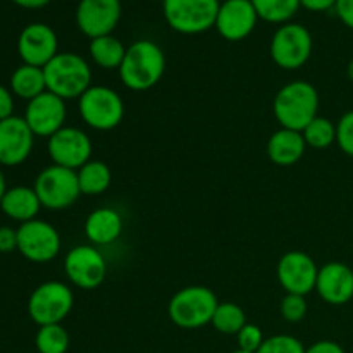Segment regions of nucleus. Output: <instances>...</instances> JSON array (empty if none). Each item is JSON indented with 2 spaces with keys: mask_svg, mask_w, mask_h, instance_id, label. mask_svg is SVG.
<instances>
[{
  "mask_svg": "<svg viewBox=\"0 0 353 353\" xmlns=\"http://www.w3.org/2000/svg\"><path fill=\"white\" fill-rule=\"evenodd\" d=\"M165 71V55L155 41L138 40L126 48L119 68L124 85L134 92L150 90L161 81Z\"/></svg>",
  "mask_w": 353,
  "mask_h": 353,
  "instance_id": "obj_1",
  "label": "nucleus"
},
{
  "mask_svg": "<svg viewBox=\"0 0 353 353\" xmlns=\"http://www.w3.org/2000/svg\"><path fill=\"white\" fill-rule=\"evenodd\" d=\"M272 109L283 128L303 131L307 124L317 117L319 93L309 81H292L279 90Z\"/></svg>",
  "mask_w": 353,
  "mask_h": 353,
  "instance_id": "obj_2",
  "label": "nucleus"
},
{
  "mask_svg": "<svg viewBox=\"0 0 353 353\" xmlns=\"http://www.w3.org/2000/svg\"><path fill=\"white\" fill-rule=\"evenodd\" d=\"M47 92L62 100L81 99L92 83V69L81 55L74 52H59L43 68Z\"/></svg>",
  "mask_w": 353,
  "mask_h": 353,
  "instance_id": "obj_3",
  "label": "nucleus"
},
{
  "mask_svg": "<svg viewBox=\"0 0 353 353\" xmlns=\"http://www.w3.org/2000/svg\"><path fill=\"white\" fill-rule=\"evenodd\" d=\"M217 296L205 286H186L169 302V317L183 330H199L212 323Z\"/></svg>",
  "mask_w": 353,
  "mask_h": 353,
  "instance_id": "obj_4",
  "label": "nucleus"
},
{
  "mask_svg": "<svg viewBox=\"0 0 353 353\" xmlns=\"http://www.w3.org/2000/svg\"><path fill=\"white\" fill-rule=\"evenodd\" d=\"M219 0H164L162 12L174 31L199 34L216 26Z\"/></svg>",
  "mask_w": 353,
  "mask_h": 353,
  "instance_id": "obj_5",
  "label": "nucleus"
},
{
  "mask_svg": "<svg viewBox=\"0 0 353 353\" xmlns=\"http://www.w3.org/2000/svg\"><path fill=\"white\" fill-rule=\"evenodd\" d=\"M74 295L61 281H47L33 290L28 300V314L38 326L61 324L71 314Z\"/></svg>",
  "mask_w": 353,
  "mask_h": 353,
  "instance_id": "obj_6",
  "label": "nucleus"
},
{
  "mask_svg": "<svg viewBox=\"0 0 353 353\" xmlns=\"http://www.w3.org/2000/svg\"><path fill=\"white\" fill-rule=\"evenodd\" d=\"M33 188L40 199L41 207L50 210L68 209L81 195L78 171L55 164L50 168H45L37 176Z\"/></svg>",
  "mask_w": 353,
  "mask_h": 353,
  "instance_id": "obj_7",
  "label": "nucleus"
},
{
  "mask_svg": "<svg viewBox=\"0 0 353 353\" xmlns=\"http://www.w3.org/2000/svg\"><path fill=\"white\" fill-rule=\"evenodd\" d=\"M79 114L93 130L109 131L123 121L124 102L112 88L90 86L79 99Z\"/></svg>",
  "mask_w": 353,
  "mask_h": 353,
  "instance_id": "obj_8",
  "label": "nucleus"
},
{
  "mask_svg": "<svg viewBox=\"0 0 353 353\" xmlns=\"http://www.w3.org/2000/svg\"><path fill=\"white\" fill-rule=\"evenodd\" d=\"M312 34L299 23H286L276 30L271 40V57L281 69L295 71L312 54Z\"/></svg>",
  "mask_w": 353,
  "mask_h": 353,
  "instance_id": "obj_9",
  "label": "nucleus"
},
{
  "mask_svg": "<svg viewBox=\"0 0 353 353\" xmlns=\"http://www.w3.org/2000/svg\"><path fill=\"white\" fill-rule=\"evenodd\" d=\"M61 234L52 224L33 219L17 228V250L34 264H47L61 252Z\"/></svg>",
  "mask_w": 353,
  "mask_h": 353,
  "instance_id": "obj_10",
  "label": "nucleus"
},
{
  "mask_svg": "<svg viewBox=\"0 0 353 353\" xmlns=\"http://www.w3.org/2000/svg\"><path fill=\"white\" fill-rule=\"evenodd\" d=\"M123 16L121 0H79L76 24L90 40L112 34Z\"/></svg>",
  "mask_w": 353,
  "mask_h": 353,
  "instance_id": "obj_11",
  "label": "nucleus"
},
{
  "mask_svg": "<svg viewBox=\"0 0 353 353\" xmlns=\"http://www.w3.org/2000/svg\"><path fill=\"white\" fill-rule=\"evenodd\" d=\"M69 281L81 290H95L105 281L107 262L95 247L79 245L69 250L64 261Z\"/></svg>",
  "mask_w": 353,
  "mask_h": 353,
  "instance_id": "obj_12",
  "label": "nucleus"
},
{
  "mask_svg": "<svg viewBox=\"0 0 353 353\" xmlns=\"http://www.w3.org/2000/svg\"><path fill=\"white\" fill-rule=\"evenodd\" d=\"M47 150L55 165L78 171L92 155V140L85 131L78 128H62L57 133L48 138Z\"/></svg>",
  "mask_w": 353,
  "mask_h": 353,
  "instance_id": "obj_13",
  "label": "nucleus"
},
{
  "mask_svg": "<svg viewBox=\"0 0 353 353\" xmlns=\"http://www.w3.org/2000/svg\"><path fill=\"white\" fill-rule=\"evenodd\" d=\"M17 54L23 64L45 68L59 54L57 33L45 23H31L17 38Z\"/></svg>",
  "mask_w": 353,
  "mask_h": 353,
  "instance_id": "obj_14",
  "label": "nucleus"
},
{
  "mask_svg": "<svg viewBox=\"0 0 353 353\" xmlns=\"http://www.w3.org/2000/svg\"><path fill=\"white\" fill-rule=\"evenodd\" d=\"M317 274L319 268L316 265V261L303 252H288L278 262L279 285L286 293L305 296L316 290Z\"/></svg>",
  "mask_w": 353,
  "mask_h": 353,
  "instance_id": "obj_15",
  "label": "nucleus"
},
{
  "mask_svg": "<svg viewBox=\"0 0 353 353\" xmlns=\"http://www.w3.org/2000/svg\"><path fill=\"white\" fill-rule=\"evenodd\" d=\"M34 134L24 117L10 116L0 121V165L16 168L31 155Z\"/></svg>",
  "mask_w": 353,
  "mask_h": 353,
  "instance_id": "obj_16",
  "label": "nucleus"
},
{
  "mask_svg": "<svg viewBox=\"0 0 353 353\" xmlns=\"http://www.w3.org/2000/svg\"><path fill=\"white\" fill-rule=\"evenodd\" d=\"M65 116H68L65 100L54 95V93L45 92L28 102L24 121L33 131L34 137L50 138L52 134L64 128Z\"/></svg>",
  "mask_w": 353,
  "mask_h": 353,
  "instance_id": "obj_17",
  "label": "nucleus"
},
{
  "mask_svg": "<svg viewBox=\"0 0 353 353\" xmlns=\"http://www.w3.org/2000/svg\"><path fill=\"white\" fill-rule=\"evenodd\" d=\"M259 21L252 0H224L219 7L216 30L228 41H240L250 37Z\"/></svg>",
  "mask_w": 353,
  "mask_h": 353,
  "instance_id": "obj_18",
  "label": "nucleus"
},
{
  "mask_svg": "<svg viewBox=\"0 0 353 353\" xmlns=\"http://www.w3.org/2000/svg\"><path fill=\"white\" fill-rule=\"evenodd\" d=\"M316 290L330 305H345L353 299V271L347 264L330 262L319 269Z\"/></svg>",
  "mask_w": 353,
  "mask_h": 353,
  "instance_id": "obj_19",
  "label": "nucleus"
},
{
  "mask_svg": "<svg viewBox=\"0 0 353 353\" xmlns=\"http://www.w3.org/2000/svg\"><path fill=\"white\" fill-rule=\"evenodd\" d=\"M307 143L302 131H293L281 128L271 134L268 141V155L276 165L288 168L296 164L305 154Z\"/></svg>",
  "mask_w": 353,
  "mask_h": 353,
  "instance_id": "obj_20",
  "label": "nucleus"
},
{
  "mask_svg": "<svg viewBox=\"0 0 353 353\" xmlns=\"http://www.w3.org/2000/svg\"><path fill=\"white\" fill-rule=\"evenodd\" d=\"M40 209V199H38L34 188H30V186H12V188H7L6 195H3L2 202H0V210L9 219L16 221L19 224L37 219Z\"/></svg>",
  "mask_w": 353,
  "mask_h": 353,
  "instance_id": "obj_21",
  "label": "nucleus"
},
{
  "mask_svg": "<svg viewBox=\"0 0 353 353\" xmlns=\"http://www.w3.org/2000/svg\"><path fill=\"white\" fill-rule=\"evenodd\" d=\"M123 226V217L116 209L102 207L86 217L85 233L93 245H109L121 236Z\"/></svg>",
  "mask_w": 353,
  "mask_h": 353,
  "instance_id": "obj_22",
  "label": "nucleus"
},
{
  "mask_svg": "<svg viewBox=\"0 0 353 353\" xmlns=\"http://www.w3.org/2000/svg\"><path fill=\"white\" fill-rule=\"evenodd\" d=\"M10 92L12 95L28 100V102L47 92L43 68L23 64L14 69V72L10 74Z\"/></svg>",
  "mask_w": 353,
  "mask_h": 353,
  "instance_id": "obj_23",
  "label": "nucleus"
},
{
  "mask_svg": "<svg viewBox=\"0 0 353 353\" xmlns=\"http://www.w3.org/2000/svg\"><path fill=\"white\" fill-rule=\"evenodd\" d=\"M90 57L102 69H119L126 55V47L112 34L93 38L90 41Z\"/></svg>",
  "mask_w": 353,
  "mask_h": 353,
  "instance_id": "obj_24",
  "label": "nucleus"
},
{
  "mask_svg": "<svg viewBox=\"0 0 353 353\" xmlns=\"http://www.w3.org/2000/svg\"><path fill=\"white\" fill-rule=\"evenodd\" d=\"M112 181L109 165L102 161H90L78 169V183L83 195H102Z\"/></svg>",
  "mask_w": 353,
  "mask_h": 353,
  "instance_id": "obj_25",
  "label": "nucleus"
},
{
  "mask_svg": "<svg viewBox=\"0 0 353 353\" xmlns=\"http://www.w3.org/2000/svg\"><path fill=\"white\" fill-rule=\"evenodd\" d=\"M259 19L265 23L286 24L299 12L300 0H252Z\"/></svg>",
  "mask_w": 353,
  "mask_h": 353,
  "instance_id": "obj_26",
  "label": "nucleus"
},
{
  "mask_svg": "<svg viewBox=\"0 0 353 353\" xmlns=\"http://www.w3.org/2000/svg\"><path fill=\"white\" fill-rule=\"evenodd\" d=\"M210 324L223 334H238L247 324V316H245V310L236 303L221 302Z\"/></svg>",
  "mask_w": 353,
  "mask_h": 353,
  "instance_id": "obj_27",
  "label": "nucleus"
},
{
  "mask_svg": "<svg viewBox=\"0 0 353 353\" xmlns=\"http://www.w3.org/2000/svg\"><path fill=\"white\" fill-rule=\"evenodd\" d=\"M69 334L61 324H50V326H40L34 345L40 353H65L69 350Z\"/></svg>",
  "mask_w": 353,
  "mask_h": 353,
  "instance_id": "obj_28",
  "label": "nucleus"
},
{
  "mask_svg": "<svg viewBox=\"0 0 353 353\" xmlns=\"http://www.w3.org/2000/svg\"><path fill=\"white\" fill-rule=\"evenodd\" d=\"M302 134L309 147L323 150V148L331 147L336 141V126L326 117L317 116L316 119L307 124Z\"/></svg>",
  "mask_w": 353,
  "mask_h": 353,
  "instance_id": "obj_29",
  "label": "nucleus"
},
{
  "mask_svg": "<svg viewBox=\"0 0 353 353\" xmlns=\"http://www.w3.org/2000/svg\"><path fill=\"white\" fill-rule=\"evenodd\" d=\"M302 341L290 334H276L268 338L257 353H305Z\"/></svg>",
  "mask_w": 353,
  "mask_h": 353,
  "instance_id": "obj_30",
  "label": "nucleus"
},
{
  "mask_svg": "<svg viewBox=\"0 0 353 353\" xmlns=\"http://www.w3.org/2000/svg\"><path fill=\"white\" fill-rule=\"evenodd\" d=\"M281 316L288 323H300L307 316L305 296L286 293V296L281 302Z\"/></svg>",
  "mask_w": 353,
  "mask_h": 353,
  "instance_id": "obj_31",
  "label": "nucleus"
},
{
  "mask_svg": "<svg viewBox=\"0 0 353 353\" xmlns=\"http://www.w3.org/2000/svg\"><path fill=\"white\" fill-rule=\"evenodd\" d=\"M236 338H238V347H240V350L247 353H257L259 348H261L262 343L265 341L261 327L248 323L245 324L243 330L236 334Z\"/></svg>",
  "mask_w": 353,
  "mask_h": 353,
  "instance_id": "obj_32",
  "label": "nucleus"
},
{
  "mask_svg": "<svg viewBox=\"0 0 353 353\" xmlns=\"http://www.w3.org/2000/svg\"><path fill=\"white\" fill-rule=\"evenodd\" d=\"M336 143L347 155L353 157V110L341 116L336 124Z\"/></svg>",
  "mask_w": 353,
  "mask_h": 353,
  "instance_id": "obj_33",
  "label": "nucleus"
},
{
  "mask_svg": "<svg viewBox=\"0 0 353 353\" xmlns=\"http://www.w3.org/2000/svg\"><path fill=\"white\" fill-rule=\"evenodd\" d=\"M14 250H17V230L0 226V254H10Z\"/></svg>",
  "mask_w": 353,
  "mask_h": 353,
  "instance_id": "obj_34",
  "label": "nucleus"
},
{
  "mask_svg": "<svg viewBox=\"0 0 353 353\" xmlns=\"http://www.w3.org/2000/svg\"><path fill=\"white\" fill-rule=\"evenodd\" d=\"M14 116V95L9 88L0 85V121Z\"/></svg>",
  "mask_w": 353,
  "mask_h": 353,
  "instance_id": "obj_35",
  "label": "nucleus"
},
{
  "mask_svg": "<svg viewBox=\"0 0 353 353\" xmlns=\"http://www.w3.org/2000/svg\"><path fill=\"white\" fill-rule=\"evenodd\" d=\"M334 10H336L341 23L353 30V0H336Z\"/></svg>",
  "mask_w": 353,
  "mask_h": 353,
  "instance_id": "obj_36",
  "label": "nucleus"
},
{
  "mask_svg": "<svg viewBox=\"0 0 353 353\" xmlns=\"http://www.w3.org/2000/svg\"><path fill=\"white\" fill-rule=\"evenodd\" d=\"M305 353H345V350L341 345L336 343V341L323 340L310 345V347L305 350Z\"/></svg>",
  "mask_w": 353,
  "mask_h": 353,
  "instance_id": "obj_37",
  "label": "nucleus"
},
{
  "mask_svg": "<svg viewBox=\"0 0 353 353\" xmlns=\"http://www.w3.org/2000/svg\"><path fill=\"white\" fill-rule=\"evenodd\" d=\"M300 6L312 12H324V10L334 9L336 0H300Z\"/></svg>",
  "mask_w": 353,
  "mask_h": 353,
  "instance_id": "obj_38",
  "label": "nucleus"
},
{
  "mask_svg": "<svg viewBox=\"0 0 353 353\" xmlns=\"http://www.w3.org/2000/svg\"><path fill=\"white\" fill-rule=\"evenodd\" d=\"M12 2L23 9H43L50 3V0H12Z\"/></svg>",
  "mask_w": 353,
  "mask_h": 353,
  "instance_id": "obj_39",
  "label": "nucleus"
},
{
  "mask_svg": "<svg viewBox=\"0 0 353 353\" xmlns=\"http://www.w3.org/2000/svg\"><path fill=\"white\" fill-rule=\"evenodd\" d=\"M7 192V183H6V176H3V171H2V165H0V202H2L3 195H6Z\"/></svg>",
  "mask_w": 353,
  "mask_h": 353,
  "instance_id": "obj_40",
  "label": "nucleus"
},
{
  "mask_svg": "<svg viewBox=\"0 0 353 353\" xmlns=\"http://www.w3.org/2000/svg\"><path fill=\"white\" fill-rule=\"evenodd\" d=\"M347 76H348V79H350V81L353 83V59L350 62H348V68H347Z\"/></svg>",
  "mask_w": 353,
  "mask_h": 353,
  "instance_id": "obj_41",
  "label": "nucleus"
},
{
  "mask_svg": "<svg viewBox=\"0 0 353 353\" xmlns=\"http://www.w3.org/2000/svg\"><path fill=\"white\" fill-rule=\"evenodd\" d=\"M233 353H247V352H243V350H236V352H233Z\"/></svg>",
  "mask_w": 353,
  "mask_h": 353,
  "instance_id": "obj_42",
  "label": "nucleus"
}]
</instances>
